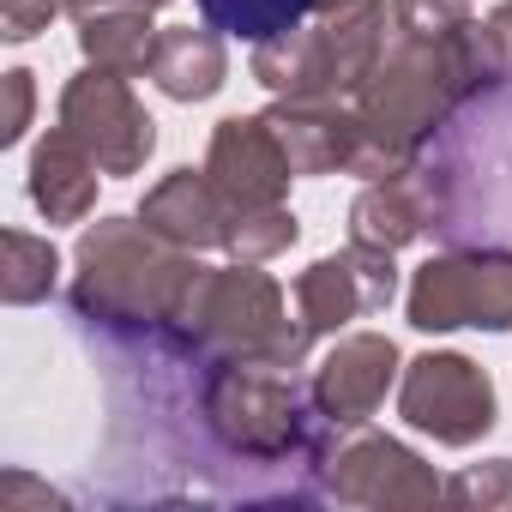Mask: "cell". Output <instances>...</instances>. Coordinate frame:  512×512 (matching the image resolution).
<instances>
[{
    "label": "cell",
    "mask_w": 512,
    "mask_h": 512,
    "mask_svg": "<svg viewBox=\"0 0 512 512\" xmlns=\"http://www.w3.org/2000/svg\"><path fill=\"white\" fill-rule=\"evenodd\" d=\"M488 85H500V79L488 67L482 25H464L452 37L392 31L380 67L356 91V115L368 127V181L410 169L422 157V145L452 121V109H464Z\"/></svg>",
    "instance_id": "6da1fadb"
},
{
    "label": "cell",
    "mask_w": 512,
    "mask_h": 512,
    "mask_svg": "<svg viewBox=\"0 0 512 512\" xmlns=\"http://www.w3.org/2000/svg\"><path fill=\"white\" fill-rule=\"evenodd\" d=\"M73 260H79V278H73L79 320L169 344L181 296L199 272L193 253L169 247L157 229H145V217H103L79 235Z\"/></svg>",
    "instance_id": "7a4b0ae2"
},
{
    "label": "cell",
    "mask_w": 512,
    "mask_h": 512,
    "mask_svg": "<svg viewBox=\"0 0 512 512\" xmlns=\"http://www.w3.org/2000/svg\"><path fill=\"white\" fill-rule=\"evenodd\" d=\"M314 332L302 320H290V302H284V284L266 278L260 266H199L187 296H181V314H175V332H169V350L181 356H211V362H272V368H302Z\"/></svg>",
    "instance_id": "3957f363"
},
{
    "label": "cell",
    "mask_w": 512,
    "mask_h": 512,
    "mask_svg": "<svg viewBox=\"0 0 512 512\" xmlns=\"http://www.w3.org/2000/svg\"><path fill=\"white\" fill-rule=\"evenodd\" d=\"M205 428L253 464H308L320 434L332 428L308 386L296 380V368H272V362H211L205 398H199Z\"/></svg>",
    "instance_id": "277c9868"
},
{
    "label": "cell",
    "mask_w": 512,
    "mask_h": 512,
    "mask_svg": "<svg viewBox=\"0 0 512 512\" xmlns=\"http://www.w3.org/2000/svg\"><path fill=\"white\" fill-rule=\"evenodd\" d=\"M392 37L386 0H344V7H320L314 25L302 19L296 31L253 43V79L272 97H344L368 85Z\"/></svg>",
    "instance_id": "5b68a950"
},
{
    "label": "cell",
    "mask_w": 512,
    "mask_h": 512,
    "mask_svg": "<svg viewBox=\"0 0 512 512\" xmlns=\"http://www.w3.org/2000/svg\"><path fill=\"white\" fill-rule=\"evenodd\" d=\"M308 470L320 476V494L338 506H368V512H422L446 494L434 464H422L404 440L374 434V428H326Z\"/></svg>",
    "instance_id": "8992f818"
},
{
    "label": "cell",
    "mask_w": 512,
    "mask_h": 512,
    "mask_svg": "<svg viewBox=\"0 0 512 512\" xmlns=\"http://www.w3.org/2000/svg\"><path fill=\"white\" fill-rule=\"evenodd\" d=\"M416 332H512V253L506 247H452L410 278Z\"/></svg>",
    "instance_id": "52a82bcc"
},
{
    "label": "cell",
    "mask_w": 512,
    "mask_h": 512,
    "mask_svg": "<svg viewBox=\"0 0 512 512\" xmlns=\"http://www.w3.org/2000/svg\"><path fill=\"white\" fill-rule=\"evenodd\" d=\"M398 416L416 434H434L440 446H476L500 416L494 410V380L458 350H428V356L404 362Z\"/></svg>",
    "instance_id": "ba28073f"
},
{
    "label": "cell",
    "mask_w": 512,
    "mask_h": 512,
    "mask_svg": "<svg viewBox=\"0 0 512 512\" xmlns=\"http://www.w3.org/2000/svg\"><path fill=\"white\" fill-rule=\"evenodd\" d=\"M61 127L97 157L103 175H139L157 145V121L145 115V103L127 91L121 73H103V67H85L61 91Z\"/></svg>",
    "instance_id": "9c48e42d"
},
{
    "label": "cell",
    "mask_w": 512,
    "mask_h": 512,
    "mask_svg": "<svg viewBox=\"0 0 512 512\" xmlns=\"http://www.w3.org/2000/svg\"><path fill=\"white\" fill-rule=\"evenodd\" d=\"M398 296V266L386 247H362L350 241L332 260H314L296 284H290V302H296V320L326 338V332H344L350 320L362 314H380L386 302Z\"/></svg>",
    "instance_id": "30bf717a"
},
{
    "label": "cell",
    "mask_w": 512,
    "mask_h": 512,
    "mask_svg": "<svg viewBox=\"0 0 512 512\" xmlns=\"http://www.w3.org/2000/svg\"><path fill=\"white\" fill-rule=\"evenodd\" d=\"M296 175H368V127L344 97H278L266 109Z\"/></svg>",
    "instance_id": "8fae6325"
},
{
    "label": "cell",
    "mask_w": 512,
    "mask_h": 512,
    "mask_svg": "<svg viewBox=\"0 0 512 512\" xmlns=\"http://www.w3.org/2000/svg\"><path fill=\"white\" fill-rule=\"evenodd\" d=\"M205 175L217 181L229 217L235 211H260V205H284V193L296 181V169H290V157H284V145H278L266 115L217 121L211 151H205Z\"/></svg>",
    "instance_id": "7c38bea8"
},
{
    "label": "cell",
    "mask_w": 512,
    "mask_h": 512,
    "mask_svg": "<svg viewBox=\"0 0 512 512\" xmlns=\"http://www.w3.org/2000/svg\"><path fill=\"white\" fill-rule=\"evenodd\" d=\"M398 380V344L386 332H350L332 344V356L314 368L308 380V398L326 422L338 428H362L380 404H386V386Z\"/></svg>",
    "instance_id": "4fadbf2b"
},
{
    "label": "cell",
    "mask_w": 512,
    "mask_h": 512,
    "mask_svg": "<svg viewBox=\"0 0 512 512\" xmlns=\"http://www.w3.org/2000/svg\"><path fill=\"white\" fill-rule=\"evenodd\" d=\"M139 217H145V229H157L181 253L223 247V235H229V205H223V193H217V181L205 169H169L145 193Z\"/></svg>",
    "instance_id": "5bb4252c"
},
{
    "label": "cell",
    "mask_w": 512,
    "mask_h": 512,
    "mask_svg": "<svg viewBox=\"0 0 512 512\" xmlns=\"http://www.w3.org/2000/svg\"><path fill=\"white\" fill-rule=\"evenodd\" d=\"M97 175H103L97 157L67 127H49L43 145L31 151V205L49 223H85L97 205Z\"/></svg>",
    "instance_id": "9a60e30c"
},
{
    "label": "cell",
    "mask_w": 512,
    "mask_h": 512,
    "mask_svg": "<svg viewBox=\"0 0 512 512\" xmlns=\"http://www.w3.org/2000/svg\"><path fill=\"white\" fill-rule=\"evenodd\" d=\"M229 79V55H223V31L211 25H175L157 37V55H151V85L169 97V103H205L217 97Z\"/></svg>",
    "instance_id": "2e32d148"
},
{
    "label": "cell",
    "mask_w": 512,
    "mask_h": 512,
    "mask_svg": "<svg viewBox=\"0 0 512 512\" xmlns=\"http://www.w3.org/2000/svg\"><path fill=\"white\" fill-rule=\"evenodd\" d=\"M157 25L145 7H103V13H85L79 19V49H85V67H103V73H151V55H157Z\"/></svg>",
    "instance_id": "e0dca14e"
},
{
    "label": "cell",
    "mask_w": 512,
    "mask_h": 512,
    "mask_svg": "<svg viewBox=\"0 0 512 512\" xmlns=\"http://www.w3.org/2000/svg\"><path fill=\"white\" fill-rule=\"evenodd\" d=\"M314 7L320 0H199L205 25L235 43H272V37L296 31L302 19H314Z\"/></svg>",
    "instance_id": "ac0fdd59"
},
{
    "label": "cell",
    "mask_w": 512,
    "mask_h": 512,
    "mask_svg": "<svg viewBox=\"0 0 512 512\" xmlns=\"http://www.w3.org/2000/svg\"><path fill=\"white\" fill-rule=\"evenodd\" d=\"M55 272H61V253L31 235V229H7L0 235V296L13 308H31L55 290Z\"/></svg>",
    "instance_id": "d6986e66"
},
{
    "label": "cell",
    "mask_w": 512,
    "mask_h": 512,
    "mask_svg": "<svg viewBox=\"0 0 512 512\" xmlns=\"http://www.w3.org/2000/svg\"><path fill=\"white\" fill-rule=\"evenodd\" d=\"M296 235H302V223H296L290 205H260V211H235L229 217L223 247L235 253V260H247V266H266L284 247H296Z\"/></svg>",
    "instance_id": "ffe728a7"
},
{
    "label": "cell",
    "mask_w": 512,
    "mask_h": 512,
    "mask_svg": "<svg viewBox=\"0 0 512 512\" xmlns=\"http://www.w3.org/2000/svg\"><path fill=\"white\" fill-rule=\"evenodd\" d=\"M446 500L470 506V512H512V458H488V464L458 470L446 482Z\"/></svg>",
    "instance_id": "44dd1931"
},
{
    "label": "cell",
    "mask_w": 512,
    "mask_h": 512,
    "mask_svg": "<svg viewBox=\"0 0 512 512\" xmlns=\"http://www.w3.org/2000/svg\"><path fill=\"white\" fill-rule=\"evenodd\" d=\"M476 25L470 19V0H392V31H410V37H452Z\"/></svg>",
    "instance_id": "7402d4cb"
},
{
    "label": "cell",
    "mask_w": 512,
    "mask_h": 512,
    "mask_svg": "<svg viewBox=\"0 0 512 512\" xmlns=\"http://www.w3.org/2000/svg\"><path fill=\"white\" fill-rule=\"evenodd\" d=\"M55 13H67V0H0V37L31 43L37 31H49Z\"/></svg>",
    "instance_id": "603a6c76"
},
{
    "label": "cell",
    "mask_w": 512,
    "mask_h": 512,
    "mask_svg": "<svg viewBox=\"0 0 512 512\" xmlns=\"http://www.w3.org/2000/svg\"><path fill=\"white\" fill-rule=\"evenodd\" d=\"M7 115H0V145H19L25 139V127H31V109H37V85H31V73L25 67H13L7 79Z\"/></svg>",
    "instance_id": "cb8c5ba5"
},
{
    "label": "cell",
    "mask_w": 512,
    "mask_h": 512,
    "mask_svg": "<svg viewBox=\"0 0 512 512\" xmlns=\"http://www.w3.org/2000/svg\"><path fill=\"white\" fill-rule=\"evenodd\" d=\"M482 49H488L494 79H500V85H512V0L482 19Z\"/></svg>",
    "instance_id": "d4e9b609"
},
{
    "label": "cell",
    "mask_w": 512,
    "mask_h": 512,
    "mask_svg": "<svg viewBox=\"0 0 512 512\" xmlns=\"http://www.w3.org/2000/svg\"><path fill=\"white\" fill-rule=\"evenodd\" d=\"M19 500H37V506H61V494H55V488L31 482L25 470H7V482H0V512H19Z\"/></svg>",
    "instance_id": "484cf974"
},
{
    "label": "cell",
    "mask_w": 512,
    "mask_h": 512,
    "mask_svg": "<svg viewBox=\"0 0 512 512\" xmlns=\"http://www.w3.org/2000/svg\"><path fill=\"white\" fill-rule=\"evenodd\" d=\"M103 7H145V13H157V7H169V0H67V13H73V19L103 13Z\"/></svg>",
    "instance_id": "4316f807"
}]
</instances>
